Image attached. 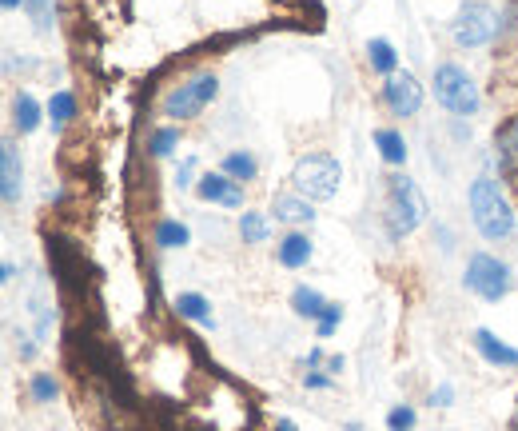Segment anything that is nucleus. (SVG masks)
I'll use <instances>...</instances> for the list:
<instances>
[{"label":"nucleus","mask_w":518,"mask_h":431,"mask_svg":"<svg viewBox=\"0 0 518 431\" xmlns=\"http://www.w3.org/2000/svg\"><path fill=\"white\" fill-rule=\"evenodd\" d=\"M471 216L475 228L483 232V240H507L515 232V208L507 200V192L499 188V180L479 176L471 184Z\"/></svg>","instance_id":"1"},{"label":"nucleus","mask_w":518,"mask_h":431,"mask_svg":"<svg viewBox=\"0 0 518 431\" xmlns=\"http://www.w3.org/2000/svg\"><path fill=\"white\" fill-rule=\"evenodd\" d=\"M291 180H295L299 196H307V200H331V196L339 192V184H343V168H339L335 156L311 152V156H303V160L295 164Z\"/></svg>","instance_id":"2"},{"label":"nucleus","mask_w":518,"mask_h":431,"mask_svg":"<svg viewBox=\"0 0 518 431\" xmlns=\"http://www.w3.org/2000/svg\"><path fill=\"white\" fill-rule=\"evenodd\" d=\"M435 100H439L447 112H455V116H475L479 104H483L475 80H471L459 64H439V68H435Z\"/></svg>","instance_id":"3"},{"label":"nucleus","mask_w":518,"mask_h":431,"mask_svg":"<svg viewBox=\"0 0 518 431\" xmlns=\"http://www.w3.org/2000/svg\"><path fill=\"white\" fill-rule=\"evenodd\" d=\"M423 216H427V204H423V192L415 188V180L395 176L391 180V204H387V228H391V236L399 240V236L415 232L423 224Z\"/></svg>","instance_id":"4"},{"label":"nucleus","mask_w":518,"mask_h":431,"mask_svg":"<svg viewBox=\"0 0 518 431\" xmlns=\"http://www.w3.org/2000/svg\"><path fill=\"white\" fill-rule=\"evenodd\" d=\"M511 268L503 264V260H495V256H487V252H479V256H471V264H467V276H463V288L467 292H475L479 300H487V304H499L507 292H511Z\"/></svg>","instance_id":"5"},{"label":"nucleus","mask_w":518,"mask_h":431,"mask_svg":"<svg viewBox=\"0 0 518 431\" xmlns=\"http://www.w3.org/2000/svg\"><path fill=\"white\" fill-rule=\"evenodd\" d=\"M216 92H220V80H216L212 72H200V76L176 84V88L164 96V116H172V120H192V116L204 112V104L216 100Z\"/></svg>","instance_id":"6"},{"label":"nucleus","mask_w":518,"mask_h":431,"mask_svg":"<svg viewBox=\"0 0 518 431\" xmlns=\"http://www.w3.org/2000/svg\"><path fill=\"white\" fill-rule=\"evenodd\" d=\"M495 32H499V16H495V8L483 4V0L463 4L459 16L451 20V36H455L459 48H483V44L495 40Z\"/></svg>","instance_id":"7"},{"label":"nucleus","mask_w":518,"mask_h":431,"mask_svg":"<svg viewBox=\"0 0 518 431\" xmlns=\"http://www.w3.org/2000/svg\"><path fill=\"white\" fill-rule=\"evenodd\" d=\"M383 104L391 108V116H415L423 108V84L411 72H395L383 80Z\"/></svg>","instance_id":"8"},{"label":"nucleus","mask_w":518,"mask_h":431,"mask_svg":"<svg viewBox=\"0 0 518 431\" xmlns=\"http://www.w3.org/2000/svg\"><path fill=\"white\" fill-rule=\"evenodd\" d=\"M196 196L208 200V204H224V208H244V188L224 176V172H208L196 180Z\"/></svg>","instance_id":"9"},{"label":"nucleus","mask_w":518,"mask_h":431,"mask_svg":"<svg viewBox=\"0 0 518 431\" xmlns=\"http://www.w3.org/2000/svg\"><path fill=\"white\" fill-rule=\"evenodd\" d=\"M475 348H479V356H483L491 368H518V348L503 344V340H499L495 332H487V328L475 332Z\"/></svg>","instance_id":"10"},{"label":"nucleus","mask_w":518,"mask_h":431,"mask_svg":"<svg viewBox=\"0 0 518 431\" xmlns=\"http://www.w3.org/2000/svg\"><path fill=\"white\" fill-rule=\"evenodd\" d=\"M0 196H4V204L20 200V156L8 140L0 144Z\"/></svg>","instance_id":"11"},{"label":"nucleus","mask_w":518,"mask_h":431,"mask_svg":"<svg viewBox=\"0 0 518 431\" xmlns=\"http://www.w3.org/2000/svg\"><path fill=\"white\" fill-rule=\"evenodd\" d=\"M311 256H315V248H311V240H307L303 232H287V236L279 240V248H275V260H279L283 268H307Z\"/></svg>","instance_id":"12"},{"label":"nucleus","mask_w":518,"mask_h":431,"mask_svg":"<svg viewBox=\"0 0 518 431\" xmlns=\"http://www.w3.org/2000/svg\"><path fill=\"white\" fill-rule=\"evenodd\" d=\"M271 212H275V220H283V224H311V220H315L307 196H275V200H271Z\"/></svg>","instance_id":"13"},{"label":"nucleus","mask_w":518,"mask_h":431,"mask_svg":"<svg viewBox=\"0 0 518 431\" xmlns=\"http://www.w3.org/2000/svg\"><path fill=\"white\" fill-rule=\"evenodd\" d=\"M12 124H16V132H36L40 128V100L32 96V92H16L12 96Z\"/></svg>","instance_id":"14"},{"label":"nucleus","mask_w":518,"mask_h":431,"mask_svg":"<svg viewBox=\"0 0 518 431\" xmlns=\"http://www.w3.org/2000/svg\"><path fill=\"white\" fill-rule=\"evenodd\" d=\"M367 60H371V68H375L379 76H395V72H399V52H395V44L383 40V36L367 40Z\"/></svg>","instance_id":"15"},{"label":"nucleus","mask_w":518,"mask_h":431,"mask_svg":"<svg viewBox=\"0 0 518 431\" xmlns=\"http://www.w3.org/2000/svg\"><path fill=\"white\" fill-rule=\"evenodd\" d=\"M176 312H180L184 320H192V324H216V320H212V304H208L200 292H180V296H176Z\"/></svg>","instance_id":"16"},{"label":"nucleus","mask_w":518,"mask_h":431,"mask_svg":"<svg viewBox=\"0 0 518 431\" xmlns=\"http://www.w3.org/2000/svg\"><path fill=\"white\" fill-rule=\"evenodd\" d=\"M375 144H379V156H383L387 164H407V140H403V132L379 128V132H375Z\"/></svg>","instance_id":"17"},{"label":"nucleus","mask_w":518,"mask_h":431,"mask_svg":"<svg viewBox=\"0 0 518 431\" xmlns=\"http://www.w3.org/2000/svg\"><path fill=\"white\" fill-rule=\"evenodd\" d=\"M291 308H295V316H303V320H319L323 312H327V300L315 292V288H295L291 292Z\"/></svg>","instance_id":"18"},{"label":"nucleus","mask_w":518,"mask_h":431,"mask_svg":"<svg viewBox=\"0 0 518 431\" xmlns=\"http://www.w3.org/2000/svg\"><path fill=\"white\" fill-rule=\"evenodd\" d=\"M259 164L252 152H228L224 156V176H232L236 184H244V180H256Z\"/></svg>","instance_id":"19"},{"label":"nucleus","mask_w":518,"mask_h":431,"mask_svg":"<svg viewBox=\"0 0 518 431\" xmlns=\"http://www.w3.org/2000/svg\"><path fill=\"white\" fill-rule=\"evenodd\" d=\"M72 116H76V96H72L68 88L52 92V100H48V120H52V128H64Z\"/></svg>","instance_id":"20"},{"label":"nucleus","mask_w":518,"mask_h":431,"mask_svg":"<svg viewBox=\"0 0 518 431\" xmlns=\"http://www.w3.org/2000/svg\"><path fill=\"white\" fill-rule=\"evenodd\" d=\"M192 240V232H188V224H180V220H164L160 228H156V244L160 248H184Z\"/></svg>","instance_id":"21"},{"label":"nucleus","mask_w":518,"mask_h":431,"mask_svg":"<svg viewBox=\"0 0 518 431\" xmlns=\"http://www.w3.org/2000/svg\"><path fill=\"white\" fill-rule=\"evenodd\" d=\"M240 236H244V244H263L267 240V220L259 212H244L240 216Z\"/></svg>","instance_id":"22"},{"label":"nucleus","mask_w":518,"mask_h":431,"mask_svg":"<svg viewBox=\"0 0 518 431\" xmlns=\"http://www.w3.org/2000/svg\"><path fill=\"white\" fill-rule=\"evenodd\" d=\"M499 160H503L507 172H515L518 168V120L499 136Z\"/></svg>","instance_id":"23"},{"label":"nucleus","mask_w":518,"mask_h":431,"mask_svg":"<svg viewBox=\"0 0 518 431\" xmlns=\"http://www.w3.org/2000/svg\"><path fill=\"white\" fill-rule=\"evenodd\" d=\"M411 428H415V408L399 404V408L387 412V431H411Z\"/></svg>","instance_id":"24"},{"label":"nucleus","mask_w":518,"mask_h":431,"mask_svg":"<svg viewBox=\"0 0 518 431\" xmlns=\"http://www.w3.org/2000/svg\"><path fill=\"white\" fill-rule=\"evenodd\" d=\"M339 320H343V308H339V304H327V312L315 320V332H319V340H327V336L339 328Z\"/></svg>","instance_id":"25"},{"label":"nucleus","mask_w":518,"mask_h":431,"mask_svg":"<svg viewBox=\"0 0 518 431\" xmlns=\"http://www.w3.org/2000/svg\"><path fill=\"white\" fill-rule=\"evenodd\" d=\"M176 144H180V132H176V128H160V132L152 136V156H168Z\"/></svg>","instance_id":"26"},{"label":"nucleus","mask_w":518,"mask_h":431,"mask_svg":"<svg viewBox=\"0 0 518 431\" xmlns=\"http://www.w3.org/2000/svg\"><path fill=\"white\" fill-rule=\"evenodd\" d=\"M52 4L56 0H28V12H32V20H36L40 32H48V24H52Z\"/></svg>","instance_id":"27"},{"label":"nucleus","mask_w":518,"mask_h":431,"mask_svg":"<svg viewBox=\"0 0 518 431\" xmlns=\"http://www.w3.org/2000/svg\"><path fill=\"white\" fill-rule=\"evenodd\" d=\"M52 396H56V380H52V376H36V380H32V400H36V404H48Z\"/></svg>","instance_id":"28"},{"label":"nucleus","mask_w":518,"mask_h":431,"mask_svg":"<svg viewBox=\"0 0 518 431\" xmlns=\"http://www.w3.org/2000/svg\"><path fill=\"white\" fill-rule=\"evenodd\" d=\"M451 400H455V388H451V384H443V388L431 392V404H435V408H451Z\"/></svg>","instance_id":"29"},{"label":"nucleus","mask_w":518,"mask_h":431,"mask_svg":"<svg viewBox=\"0 0 518 431\" xmlns=\"http://www.w3.org/2000/svg\"><path fill=\"white\" fill-rule=\"evenodd\" d=\"M192 172H196V160H184V164H180V172H176V184H180V188H188V184H192Z\"/></svg>","instance_id":"30"},{"label":"nucleus","mask_w":518,"mask_h":431,"mask_svg":"<svg viewBox=\"0 0 518 431\" xmlns=\"http://www.w3.org/2000/svg\"><path fill=\"white\" fill-rule=\"evenodd\" d=\"M303 384H307V388H315V392H323V388H331V376H319V372H307V376H303Z\"/></svg>","instance_id":"31"},{"label":"nucleus","mask_w":518,"mask_h":431,"mask_svg":"<svg viewBox=\"0 0 518 431\" xmlns=\"http://www.w3.org/2000/svg\"><path fill=\"white\" fill-rule=\"evenodd\" d=\"M327 372H335V376H339V372H343V356H331V360H327Z\"/></svg>","instance_id":"32"},{"label":"nucleus","mask_w":518,"mask_h":431,"mask_svg":"<svg viewBox=\"0 0 518 431\" xmlns=\"http://www.w3.org/2000/svg\"><path fill=\"white\" fill-rule=\"evenodd\" d=\"M0 4H4L8 12H12V8H20V4H28V0H0Z\"/></svg>","instance_id":"33"},{"label":"nucleus","mask_w":518,"mask_h":431,"mask_svg":"<svg viewBox=\"0 0 518 431\" xmlns=\"http://www.w3.org/2000/svg\"><path fill=\"white\" fill-rule=\"evenodd\" d=\"M275 428H279V431H295V424H291V420H279Z\"/></svg>","instance_id":"34"}]
</instances>
